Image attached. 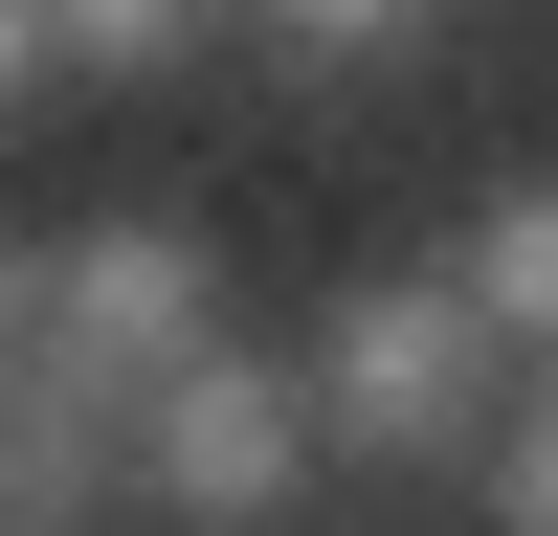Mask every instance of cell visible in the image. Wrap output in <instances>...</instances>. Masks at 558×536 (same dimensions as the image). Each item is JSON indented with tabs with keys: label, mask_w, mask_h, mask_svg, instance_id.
Here are the masks:
<instances>
[{
	"label": "cell",
	"mask_w": 558,
	"mask_h": 536,
	"mask_svg": "<svg viewBox=\"0 0 558 536\" xmlns=\"http://www.w3.org/2000/svg\"><path fill=\"white\" fill-rule=\"evenodd\" d=\"M447 268H470V313H492V336H514L536 380H558V179H492Z\"/></svg>",
	"instance_id": "277c9868"
},
{
	"label": "cell",
	"mask_w": 558,
	"mask_h": 536,
	"mask_svg": "<svg viewBox=\"0 0 558 536\" xmlns=\"http://www.w3.org/2000/svg\"><path fill=\"white\" fill-rule=\"evenodd\" d=\"M0 536H89V514H0Z\"/></svg>",
	"instance_id": "30bf717a"
},
{
	"label": "cell",
	"mask_w": 558,
	"mask_h": 536,
	"mask_svg": "<svg viewBox=\"0 0 558 536\" xmlns=\"http://www.w3.org/2000/svg\"><path fill=\"white\" fill-rule=\"evenodd\" d=\"M223 23H246V0H45V45H68V89H157V68H202Z\"/></svg>",
	"instance_id": "5b68a950"
},
{
	"label": "cell",
	"mask_w": 558,
	"mask_h": 536,
	"mask_svg": "<svg viewBox=\"0 0 558 536\" xmlns=\"http://www.w3.org/2000/svg\"><path fill=\"white\" fill-rule=\"evenodd\" d=\"M470 514H492V536H558V380L514 402V425H492V470H470Z\"/></svg>",
	"instance_id": "52a82bcc"
},
{
	"label": "cell",
	"mask_w": 558,
	"mask_h": 536,
	"mask_svg": "<svg viewBox=\"0 0 558 536\" xmlns=\"http://www.w3.org/2000/svg\"><path fill=\"white\" fill-rule=\"evenodd\" d=\"M45 89H68V45H45V0H0V134H23Z\"/></svg>",
	"instance_id": "9c48e42d"
},
{
	"label": "cell",
	"mask_w": 558,
	"mask_h": 536,
	"mask_svg": "<svg viewBox=\"0 0 558 536\" xmlns=\"http://www.w3.org/2000/svg\"><path fill=\"white\" fill-rule=\"evenodd\" d=\"M202 336H223L202 202H89L68 246H45V357H89V380H179Z\"/></svg>",
	"instance_id": "3957f363"
},
{
	"label": "cell",
	"mask_w": 558,
	"mask_h": 536,
	"mask_svg": "<svg viewBox=\"0 0 558 536\" xmlns=\"http://www.w3.org/2000/svg\"><path fill=\"white\" fill-rule=\"evenodd\" d=\"M336 425H313V357L202 336L179 380H134V536H291Z\"/></svg>",
	"instance_id": "7a4b0ae2"
},
{
	"label": "cell",
	"mask_w": 558,
	"mask_h": 536,
	"mask_svg": "<svg viewBox=\"0 0 558 536\" xmlns=\"http://www.w3.org/2000/svg\"><path fill=\"white\" fill-rule=\"evenodd\" d=\"M45 246H68V223H23V202H0V357H45Z\"/></svg>",
	"instance_id": "ba28073f"
},
{
	"label": "cell",
	"mask_w": 558,
	"mask_h": 536,
	"mask_svg": "<svg viewBox=\"0 0 558 536\" xmlns=\"http://www.w3.org/2000/svg\"><path fill=\"white\" fill-rule=\"evenodd\" d=\"M268 45H291V68H402V45H425V0H246Z\"/></svg>",
	"instance_id": "8992f818"
},
{
	"label": "cell",
	"mask_w": 558,
	"mask_h": 536,
	"mask_svg": "<svg viewBox=\"0 0 558 536\" xmlns=\"http://www.w3.org/2000/svg\"><path fill=\"white\" fill-rule=\"evenodd\" d=\"M291 357H313L336 470H492V425L536 402V357L470 313V268H336Z\"/></svg>",
	"instance_id": "6da1fadb"
}]
</instances>
